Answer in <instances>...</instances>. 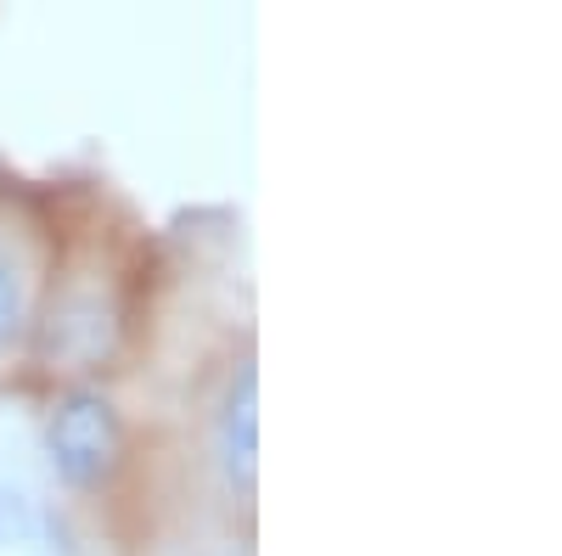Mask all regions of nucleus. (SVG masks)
Returning a JSON list of instances; mask_svg holds the SVG:
<instances>
[{
    "label": "nucleus",
    "mask_w": 562,
    "mask_h": 556,
    "mask_svg": "<svg viewBox=\"0 0 562 556\" xmlns=\"http://www.w3.org/2000/svg\"><path fill=\"white\" fill-rule=\"evenodd\" d=\"M124 410L102 394V388H68L45 422V455H52V473L68 489H102L113 484V473L124 467Z\"/></svg>",
    "instance_id": "nucleus-1"
},
{
    "label": "nucleus",
    "mask_w": 562,
    "mask_h": 556,
    "mask_svg": "<svg viewBox=\"0 0 562 556\" xmlns=\"http://www.w3.org/2000/svg\"><path fill=\"white\" fill-rule=\"evenodd\" d=\"M214 455H220L225 484L254 495V478H259V371L248 360L225 383V399L214 416Z\"/></svg>",
    "instance_id": "nucleus-2"
},
{
    "label": "nucleus",
    "mask_w": 562,
    "mask_h": 556,
    "mask_svg": "<svg viewBox=\"0 0 562 556\" xmlns=\"http://www.w3.org/2000/svg\"><path fill=\"white\" fill-rule=\"evenodd\" d=\"M74 338H85V343H79V371L102 365V360L113 354V343H119V315H113V304H102V298H63V304L52 309V320H45V349H57V354L68 360Z\"/></svg>",
    "instance_id": "nucleus-3"
},
{
    "label": "nucleus",
    "mask_w": 562,
    "mask_h": 556,
    "mask_svg": "<svg viewBox=\"0 0 562 556\" xmlns=\"http://www.w3.org/2000/svg\"><path fill=\"white\" fill-rule=\"evenodd\" d=\"M23 327V275H18V253L0 242V349H7Z\"/></svg>",
    "instance_id": "nucleus-4"
}]
</instances>
